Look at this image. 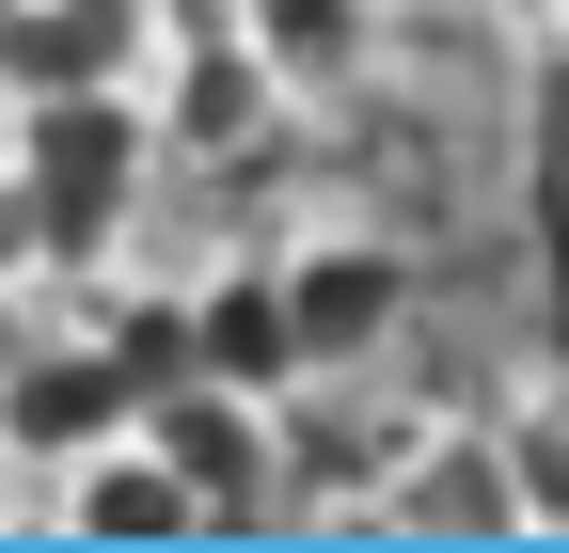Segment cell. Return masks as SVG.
Returning <instances> with one entry per match:
<instances>
[{"instance_id":"1","label":"cell","mask_w":569,"mask_h":553,"mask_svg":"<svg viewBox=\"0 0 569 553\" xmlns=\"http://www.w3.org/2000/svg\"><path fill=\"white\" fill-rule=\"evenodd\" d=\"M142 159H159V111H142V80L17 95V174H32V205H48V253H63V269H96V253L127 238Z\"/></svg>"},{"instance_id":"2","label":"cell","mask_w":569,"mask_h":553,"mask_svg":"<svg viewBox=\"0 0 569 553\" xmlns=\"http://www.w3.org/2000/svg\"><path fill=\"white\" fill-rule=\"evenodd\" d=\"M269 269H284V332H301V380H348V364H380L396 332H411V253H396L380 222H301Z\"/></svg>"},{"instance_id":"3","label":"cell","mask_w":569,"mask_h":553,"mask_svg":"<svg viewBox=\"0 0 569 553\" xmlns=\"http://www.w3.org/2000/svg\"><path fill=\"white\" fill-rule=\"evenodd\" d=\"M365 522H380V537H522V491H507L490 411H427V428H396L380 474H365Z\"/></svg>"},{"instance_id":"4","label":"cell","mask_w":569,"mask_h":553,"mask_svg":"<svg viewBox=\"0 0 569 553\" xmlns=\"http://www.w3.org/2000/svg\"><path fill=\"white\" fill-rule=\"evenodd\" d=\"M32 491H48V537H127V553H142V537H206V491L174 474V443L142 428V411L96 428L80 459H48Z\"/></svg>"},{"instance_id":"5","label":"cell","mask_w":569,"mask_h":553,"mask_svg":"<svg viewBox=\"0 0 569 553\" xmlns=\"http://www.w3.org/2000/svg\"><path fill=\"white\" fill-rule=\"evenodd\" d=\"M127 411H142V380H127V349H111V332H32V349L17 364H0V459H80L96 428H127Z\"/></svg>"},{"instance_id":"6","label":"cell","mask_w":569,"mask_h":553,"mask_svg":"<svg viewBox=\"0 0 569 553\" xmlns=\"http://www.w3.org/2000/svg\"><path fill=\"white\" fill-rule=\"evenodd\" d=\"M253 80L269 111H348V95H380V63H396V17L380 0H253Z\"/></svg>"},{"instance_id":"7","label":"cell","mask_w":569,"mask_h":553,"mask_svg":"<svg viewBox=\"0 0 569 553\" xmlns=\"http://www.w3.org/2000/svg\"><path fill=\"white\" fill-rule=\"evenodd\" d=\"M174 364H190V380H222V395H269V411L301 395V332H284V269H269V253H222V269L190 285Z\"/></svg>"},{"instance_id":"8","label":"cell","mask_w":569,"mask_h":553,"mask_svg":"<svg viewBox=\"0 0 569 553\" xmlns=\"http://www.w3.org/2000/svg\"><path fill=\"white\" fill-rule=\"evenodd\" d=\"M142 428L174 443V474L206 491V522H238L284 491V411L269 395H222V380H174V395H142Z\"/></svg>"},{"instance_id":"9","label":"cell","mask_w":569,"mask_h":553,"mask_svg":"<svg viewBox=\"0 0 569 553\" xmlns=\"http://www.w3.org/2000/svg\"><path fill=\"white\" fill-rule=\"evenodd\" d=\"M96 80H142V48L63 17V0H17L0 17V95H96Z\"/></svg>"},{"instance_id":"10","label":"cell","mask_w":569,"mask_h":553,"mask_svg":"<svg viewBox=\"0 0 569 553\" xmlns=\"http://www.w3.org/2000/svg\"><path fill=\"white\" fill-rule=\"evenodd\" d=\"M490 443H507V491H522V537H569V380H522L490 411Z\"/></svg>"},{"instance_id":"11","label":"cell","mask_w":569,"mask_h":553,"mask_svg":"<svg viewBox=\"0 0 569 553\" xmlns=\"http://www.w3.org/2000/svg\"><path fill=\"white\" fill-rule=\"evenodd\" d=\"M63 17H96V32H127V48H159V0H63Z\"/></svg>"},{"instance_id":"12","label":"cell","mask_w":569,"mask_h":553,"mask_svg":"<svg viewBox=\"0 0 569 553\" xmlns=\"http://www.w3.org/2000/svg\"><path fill=\"white\" fill-rule=\"evenodd\" d=\"M32 332H48V316H32V285H0V364L32 349Z\"/></svg>"},{"instance_id":"13","label":"cell","mask_w":569,"mask_h":553,"mask_svg":"<svg viewBox=\"0 0 569 553\" xmlns=\"http://www.w3.org/2000/svg\"><path fill=\"white\" fill-rule=\"evenodd\" d=\"M507 17H538V32H569V0H507Z\"/></svg>"}]
</instances>
